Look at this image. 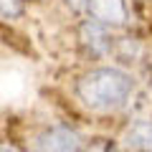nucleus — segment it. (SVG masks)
I'll return each instance as SVG.
<instances>
[{
	"instance_id": "1",
	"label": "nucleus",
	"mask_w": 152,
	"mask_h": 152,
	"mask_svg": "<svg viewBox=\"0 0 152 152\" xmlns=\"http://www.w3.org/2000/svg\"><path fill=\"white\" fill-rule=\"evenodd\" d=\"M134 91L132 76L114 66L91 69L76 81V94L91 109H117Z\"/></svg>"
},
{
	"instance_id": "2",
	"label": "nucleus",
	"mask_w": 152,
	"mask_h": 152,
	"mask_svg": "<svg viewBox=\"0 0 152 152\" xmlns=\"http://www.w3.org/2000/svg\"><path fill=\"white\" fill-rule=\"evenodd\" d=\"M33 152H84V142L66 127H48L36 137Z\"/></svg>"
},
{
	"instance_id": "3",
	"label": "nucleus",
	"mask_w": 152,
	"mask_h": 152,
	"mask_svg": "<svg viewBox=\"0 0 152 152\" xmlns=\"http://www.w3.org/2000/svg\"><path fill=\"white\" fill-rule=\"evenodd\" d=\"M86 13L91 20L107 28L127 26V20H129V10H127L124 0H86Z\"/></svg>"
},
{
	"instance_id": "4",
	"label": "nucleus",
	"mask_w": 152,
	"mask_h": 152,
	"mask_svg": "<svg viewBox=\"0 0 152 152\" xmlns=\"http://www.w3.org/2000/svg\"><path fill=\"white\" fill-rule=\"evenodd\" d=\"M79 41H81V46L94 56L109 53L112 46H114V41L107 33V26H102V23H96V20L81 23V28H79Z\"/></svg>"
},
{
	"instance_id": "5",
	"label": "nucleus",
	"mask_w": 152,
	"mask_h": 152,
	"mask_svg": "<svg viewBox=\"0 0 152 152\" xmlns=\"http://www.w3.org/2000/svg\"><path fill=\"white\" fill-rule=\"evenodd\" d=\"M124 145L132 150L152 152V119H137L124 129Z\"/></svg>"
},
{
	"instance_id": "6",
	"label": "nucleus",
	"mask_w": 152,
	"mask_h": 152,
	"mask_svg": "<svg viewBox=\"0 0 152 152\" xmlns=\"http://www.w3.org/2000/svg\"><path fill=\"white\" fill-rule=\"evenodd\" d=\"M26 5H23V0H0V15L3 18H18L23 15Z\"/></svg>"
},
{
	"instance_id": "7",
	"label": "nucleus",
	"mask_w": 152,
	"mask_h": 152,
	"mask_svg": "<svg viewBox=\"0 0 152 152\" xmlns=\"http://www.w3.org/2000/svg\"><path fill=\"white\" fill-rule=\"evenodd\" d=\"M84 152H119L112 142H91L89 147H84Z\"/></svg>"
},
{
	"instance_id": "8",
	"label": "nucleus",
	"mask_w": 152,
	"mask_h": 152,
	"mask_svg": "<svg viewBox=\"0 0 152 152\" xmlns=\"http://www.w3.org/2000/svg\"><path fill=\"white\" fill-rule=\"evenodd\" d=\"M71 8H76V10H81V8H86V0H66Z\"/></svg>"
},
{
	"instance_id": "9",
	"label": "nucleus",
	"mask_w": 152,
	"mask_h": 152,
	"mask_svg": "<svg viewBox=\"0 0 152 152\" xmlns=\"http://www.w3.org/2000/svg\"><path fill=\"white\" fill-rule=\"evenodd\" d=\"M0 152H15V150H8V147H0Z\"/></svg>"
}]
</instances>
